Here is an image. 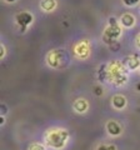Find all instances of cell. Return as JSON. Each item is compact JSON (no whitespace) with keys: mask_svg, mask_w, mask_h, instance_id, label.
<instances>
[{"mask_svg":"<svg viewBox=\"0 0 140 150\" xmlns=\"http://www.w3.org/2000/svg\"><path fill=\"white\" fill-rule=\"evenodd\" d=\"M68 140V131L64 129H53L46 133L45 135V143L50 148L54 149H62L65 142Z\"/></svg>","mask_w":140,"mask_h":150,"instance_id":"obj_1","label":"cell"},{"mask_svg":"<svg viewBox=\"0 0 140 150\" xmlns=\"http://www.w3.org/2000/svg\"><path fill=\"white\" fill-rule=\"evenodd\" d=\"M63 58H66V55L63 50H54L48 55V63L53 68H62Z\"/></svg>","mask_w":140,"mask_h":150,"instance_id":"obj_2","label":"cell"},{"mask_svg":"<svg viewBox=\"0 0 140 150\" xmlns=\"http://www.w3.org/2000/svg\"><path fill=\"white\" fill-rule=\"evenodd\" d=\"M120 34V29L119 26L115 24V21H111V25L105 30V34H104V39L106 43H109L110 40H114L119 36Z\"/></svg>","mask_w":140,"mask_h":150,"instance_id":"obj_3","label":"cell"},{"mask_svg":"<svg viewBox=\"0 0 140 150\" xmlns=\"http://www.w3.org/2000/svg\"><path fill=\"white\" fill-rule=\"evenodd\" d=\"M16 21L21 28H23V31L25 30V26L29 25L30 23L33 21V15L26 11H23V13H19L16 15Z\"/></svg>","mask_w":140,"mask_h":150,"instance_id":"obj_4","label":"cell"},{"mask_svg":"<svg viewBox=\"0 0 140 150\" xmlns=\"http://www.w3.org/2000/svg\"><path fill=\"white\" fill-rule=\"evenodd\" d=\"M106 129H108L110 135H119L121 133V126L116 121H113V120L106 124Z\"/></svg>","mask_w":140,"mask_h":150,"instance_id":"obj_5","label":"cell"},{"mask_svg":"<svg viewBox=\"0 0 140 150\" xmlns=\"http://www.w3.org/2000/svg\"><path fill=\"white\" fill-rule=\"evenodd\" d=\"M125 104H127V100H125L124 96L115 95L113 98V105H114L115 109H123V108L125 106Z\"/></svg>","mask_w":140,"mask_h":150,"instance_id":"obj_6","label":"cell"},{"mask_svg":"<svg viewBox=\"0 0 140 150\" xmlns=\"http://www.w3.org/2000/svg\"><path fill=\"white\" fill-rule=\"evenodd\" d=\"M120 21H121V24H123L124 26L130 28V26H133V25H134L135 19H134V16H133V15H130V14H124V15L121 16Z\"/></svg>","mask_w":140,"mask_h":150,"instance_id":"obj_7","label":"cell"},{"mask_svg":"<svg viewBox=\"0 0 140 150\" xmlns=\"http://www.w3.org/2000/svg\"><path fill=\"white\" fill-rule=\"evenodd\" d=\"M76 55L79 58H86L88 56V46H86V43H80L78 46H76V50H75Z\"/></svg>","mask_w":140,"mask_h":150,"instance_id":"obj_8","label":"cell"},{"mask_svg":"<svg viewBox=\"0 0 140 150\" xmlns=\"http://www.w3.org/2000/svg\"><path fill=\"white\" fill-rule=\"evenodd\" d=\"M74 109L79 112H84L88 109V103L84 99H78L75 103H74Z\"/></svg>","mask_w":140,"mask_h":150,"instance_id":"obj_9","label":"cell"},{"mask_svg":"<svg viewBox=\"0 0 140 150\" xmlns=\"http://www.w3.org/2000/svg\"><path fill=\"white\" fill-rule=\"evenodd\" d=\"M55 5H57L55 0H41V3H40L41 9H44L45 11H50V10H53V9L55 8Z\"/></svg>","mask_w":140,"mask_h":150,"instance_id":"obj_10","label":"cell"},{"mask_svg":"<svg viewBox=\"0 0 140 150\" xmlns=\"http://www.w3.org/2000/svg\"><path fill=\"white\" fill-rule=\"evenodd\" d=\"M124 63L129 69H135L139 65V59L136 58V56H129V58L125 59Z\"/></svg>","mask_w":140,"mask_h":150,"instance_id":"obj_11","label":"cell"},{"mask_svg":"<svg viewBox=\"0 0 140 150\" xmlns=\"http://www.w3.org/2000/svg\"><path fill=\"white\" fill-rule=\"evenodd\" d=\"M98 150H115L114 145H100Z\"/></svg>","mask_w":140,"mask_h":150,"instance_id":"obj_12","label":"cell"},{"mask_svg":"<svg viewBox=\"0 0 140 150\" xmlns=\"http://www.w3.org/2000/svg\"><path fill=\"white\" fill-rule=\"evenodd\" d=\"M125 5L128 6H133V5H136V4L139 3V0H123Z\"/></svg>","mask_w":140,"mask_h":150,"instance_id":"obj_13","label":"cell"},{"mask_svg":"<svg viewBox=\"0 0 140 150\" xmlns=\"http://www.w3.org/2000/svg\"><path fill=\"white\" fill-rule=\"evenodd\" d=\"M29 150H45V148L43 146V145H40V144H33L29 148Z\"/></svg>","mask_w":140,"mask_h":150,"instance_id":"obj_14","label":"cell"},{"mask_svg":"<svg viewBox=\"0 0 140 150\" xmlns=\"http://www.w3.org/2000/svg\"><path fill=\"white\" fill-rule=\"evenodd\" d=\"M136 45H138V48H140V34L136 38Z\"/></svg>","mask_w":140,"mask_h":150,"instance_id":"obj_15","label":"cell"},{"mask_svg":"<svg viewBox=\"0 0 140 150\" xmlns=\"http://www.w3.org/2000/svg\"><path fill=\"white\" fill-rule=\"evenodd\" d=\"M1 112H6V108H5V105H1Z\"/></svg>","mask_w":140,"mask_h":150,"instance_id":"obj_16","label":"cell"},{"mask_svg":"<svg viewBox=\"0 0 140 150\" xmlns=\"http://www.w3.org/2000/svg\"><path fill=\"white\" fill-rule=\"evenodd\" d=\"M116 71H119V69H114V73H116ZM118 78H119V76L115 74V75H114V79H118Z\"/></svg>","mask_w":140,"mask_h":150,"instance_id":"obj_17","label":"cell"},{"mask_svg":"<svg viewBox=\"0 0 140 150\" xmlns=\"http://www.w3.org/2000/svg\"><path fill=\"white\" fill-rule=\"evenodd\" d=\"M96 94H98V95H100V94H101V91H100L99 88H96Z\"/></svg>","mask_w":140,"mask_h":150,"instance_id":"obj_18","label":"cell"},{"mask_svg":"<svg viewBox=\"0 0 140 150\" xmlns=\"http://www.w3.org/2000/svg\"><path fill=\"white\" fill-rule=\"evenodd\" d=\"M136 88H138V90L140 91V84H138V86H136Z\"/></svg>","mask_w":140,"mask_h":150,"instance_id":"obj_19","label":"cell"},{"mask_svg":"<svg viewBox=\"0 0 140 150\" xmlns=\"http://www.w3.org/2000/svg\"><path fill=\"white\" fill-rule=\"evenodd\" d=\"M6 1H9V3H13V1H15V0H6Z\"/></svg>","mask_w":140,"mask_h":150,"instance_id":"obj_20","label":"cell"}]
</instances>
